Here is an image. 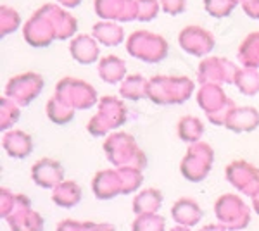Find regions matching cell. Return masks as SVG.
<instances>
[{
    "instance_id": "1",
    "label": "cell",
    "mask_w": 259,
    "mask_h": 231,
    "mask_svg": "<svg viewBox=\"0 0 259 231\" xmlns=\"http://www.w3.org/2000/svg\"><path fill=\"white\" fill-rule=\"evenodd\" d=\"M218 219L228 229H240L249 224V209L235 195H223L216 204Z\"/></svg>"
},
{
    "instance_id": "2",
    "label": "cell",
    "mask_w": 259,
    "mask_h": 231,
    "mask_svg": "<svg viewBox=\"0 0 259 231\" xmlns=\"http://www.w3.org/2000/svg\"><path fill=\"white\" fill-rule=\"evenodd\" d=\"M227 178L237 190L245 195L256 197L259 193V171L245 162H235L227 169Z\"/></svg>"
},
{
    "instance_id": "3",
    "label": "cell",
    "mask_w": 259,
    "mask_h": 231,
    "mask_svg": "<svg viewBox=\"0 0 259 231\" xmlns=\"http://www.w3.org/2000/svg\"><path fill=\"white\" fill-rule=\"evenodd\" d=\"M94 192L100 200H107L118 193H126V184H124L123 169L114 171V173H99L94 179Z\"/></svg>"
},
{
    "instance_id": "4",
    "label": "cell",
    "mask_w": 259,
    "mask_h": 231,
    "mask_svg": "<svg viewBox=\"0 0 259 231\" xmlns=\"http://www.w3.org/2000/svg\"><path fill=\"white\" fill-rule=\"evenodd\" d=\"M62 171L61 164L56 161H40L38 164H35L31 169V178L33 181L38 183V187L41 188H56L57 184L62 183Z\"/></svg>"
},
{
    "instance_id": "5",
    "label": "cell",
    "mask_w": 259,
    "mask_h": 231,
    "mask_svg": "<svg viewBox=\"0 0 259 231\" xmlns=\"http://www.w3.org/2000/svg\"><path fill=\"white\" fill-rule=\"evenodd\" d=\"M171 216L175 217V221L180 226H194L200 217H202V211L194 200L190 199H182L171 209Z\"/></svg>"
},
{
    "instance_id": "6",
    "label": "cell",
    "mask_w": 259,
    "mask_h": 231,
    "mask_svg": "<svg viewBox=\"0 0 259 231\" xmlns=\"http://www.w3.org/2000/svg\"><path fill=\"white\" fill-rule=\"evenodd\" d=\"M52 199L61 207H73L81 200V188L73 181H62L54 188Z\"/></svg>"
},
{
    "instance_id": "7",
    "label": "cell",
    "mask_w": 259,
    "mask_h": 231,
    "mask_svg": "<svg viewBox=\"0 0 259 231\" xmlns=\"http://www.w3.org/2000/svg\"><path fill=\"white\" fill-rule=\"evenodd\" d=\"M162 202V195L161 192L157 190H145L142 192L139 197L135 199V204H133V209H135V212L139 214H154L157 211V207L161 205Z\"/></svg>"
},
{
    "instance_id": "8",
    "label": "cell",
    "mask_w": 259,
    "mask_h": 231,
    "mask_svg": "<svg viewBox=\"0 0 259 231\" xmlns=\"http://www.w3.org/2000/svg\"><path fill=\"white\" fill-rule=\"evenodd\" d=\"M16 138H19V140L12 142V138L7 136L6 140H4V147H6V150L9 152L12 157H24V155L30 154L31 150V142L30 138L26 135H23V133H16Z\"/></svg>"
},
{
    "instance_id": "9",
    "label": "cell",
    "mask_w": 259,
    "mask_h": 231,
    "mask_svg": "<svg viewBox=\"0 0 259 231\" xmlns=\"http://www.w3.org/2000/svg\"><path fill=\"white\" fill-rule=\"evenodd\" d=\"M133 231H164V219L156 214H140L133 222Z\"/></svg>"
},
{
    "instance_id": "10",
    "label": "cell",
    "mask_w": 259,
    "mask_h": 231,
    "mask_svg": "<svg viewBox=\"0 0 259 231\" xmlns=\"http://www.w3.org/2000/svg\"><path fill=\"white\" fill-rule=\"evenodd\" d=\"M57 231H112L111 224H95V222H76L64 221L59 224Z\"/></svg>"
},
{
    "instance_id": "11",
    "label": "cell",
    "mask_w": 259,
    "mask_h": 231,
    "mask_svg": "<svg viewBox=\"0 0 259 231\" xmlns=\"http://www.w3.org/2000/svg\"><path fill=\"white\" fill-rule=\"evenodd\" d=\"M225 229H227V228H225V226H220V224H207L206 226V228H204V229H200V231H225Z\"/></svg>"
},
{
    "instance_id": "12",
    "label": "cell",
    "mask_w": 259,
    "mask_h": 231,
    "mask_svg": "<svg viewBox=\"0 0 259 231\" xmlns=\"http://www.w3.org/2000/svg\"><path fill=\"white\" fill-rule=\"evenodd\" d=\"M254 207H256V211L259 214V193H257L256 197H254Z\"/></svg>"
},
{
    "instance_id": "13",
    "label": "cell",
    "mask_w": 259,
    "mask_h": 231,
    "mask_svg": "<svg viewBox=\"0 0 259 231\" xmlns=\"http://www.w3.org/2000/svg\"><path fill=\"white\" fill-rule=\"evenodd\" d=\"M173 231H189V229H187V226H177Z\"/></svg>"
}]
</instances>
